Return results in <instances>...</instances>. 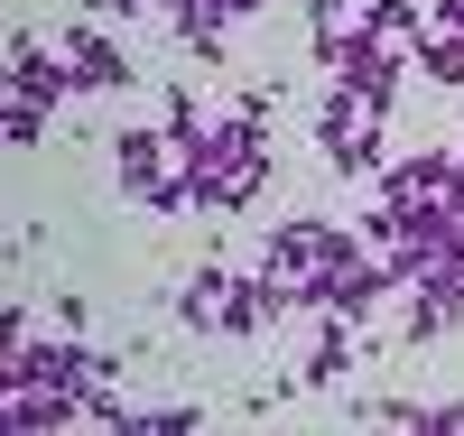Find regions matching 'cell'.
Here are the masks:
<instances>
[{"label":"cell","mask_w":464,"mask_h":436,"mask_svg":"<svg viewBox=\"0 0 464 436\" xmlns=\"http://www.w3.org/2000/svg\"><path fill=\"white\" fill-rule=\"evenodd\" d=\"M353 260H372L343 223H316V214H297V223H279L269 232V260H260V279L279 288V306H325L334 297V279Z\"/></svg>","instance_id":"obj_1"},{"label":"cell","mask_w":464,"mask_h":436,"mask_svg":"<svg viewBox=\"0 0 464 436\" xmlns=\"http://www.w3.org/2000/svg\"><path fill=\"white\" fill-rule=\"evenodd\" d=\"M316 149L334 158L343 177H381V111H372L353 84H325V102H316Z\"/></svg>","instance_id":"obj_2"},{"label":"cell","mask_w":464,"mask_h":436,"mask_svg":"<svg viewBox=\"0 0 464 436\" xmlns=\"http://www.w3.org/2000/svg\"><path fill=\"white\" fill-rule=\"evenodd\" d=\"M381 205H400V214H464V158L418 149L400 168H381Z\"/></svg>","instance_id":"obj_3"},{"label":"cell","mask_w":464,"mask_h":436,"mask_svg":"<svg viewBox=\"0 0 464 436\" xmlns=\"http://www.w3.org/2000/svg\"><path fill=\"white\" fill-rule=\"evenodd\" d=\"M65 84H74V65H65V56H47V47H28V37L10 47V102H37V111H47V102H56Z\"/></svg>","instance_id":"obj_4"},{"label":"cell","mask_w":464,"mask_h":436,"mask_svg":"<svg viewBox=\"0 0 464 436\" xmlns=\"http://www.w3.org/2000/svg\"><path fill=\"white\" fill-rule=\"evenodd\" d=\"M65 65H74V84H84V93H111V84H130V56L111 47V37H93V28L65 47Z\"/></svg>","instance_id":"obj_5"},{"label":"cell","mask_w":464,"mask_h":436,"mask_svg":"<svg viewBox=\"0 0 464 436\" xmlns=\"http://www.w3.org/2000/svg\"><path fill=\"white\" fill-rule=\"evenodd\" d=\"M269 315H279V288H269V279H232V288H223V315H214V325H223V334H260Z\"/></svg>","instance_id":"obj_6"},{"label":"cell","mask_w":464,"mask_h":436,"mask_svg":"<svg viewBox=\"0 0 464 436\" xmlns=\"http://www.w3.org/2000/svg\"><path fill=\"white\" fill-rule=\"evenodd\" d=\"M168 19H177V37H186V47H196V56H214L223 47V0H168Z\"/></svg>","instance_id":"obj_7"},{"label":"cell","mask_w":464,"mask_h":436,"mask_svg":"<svg viewBox=\"0 0 464 436\" xmlns=\"http://www.w3.org/2000/svg\"><path fill=\"white\" fill-rule=\"evenodd\" d=\"M343 372H353V334H343V315H334V325L316 334V353L297 363V381H306V390H325V381H343Z\"/></svg>","instance_id":"obj_8"},{"label":"cell","mask_w":464,"mask_h":436,"mask_svg":"<svg viewBox=\"0 0 464 436\" xmlns=\"http://www.w3.org/2000/svg\"><path fill=\"white\" fill-rule=\"evenodd\" d=\"M409 56H418V74H437L446 93H464V37H418Z\"/></svg>","instance_id":"obj_9"},{"label":"cell","mask_w":464,"mask_h":436,"mask_svg":"<svg viewBox=\"0 0 464 436\" xmlns=\"http://www.w3.org/2000/svg\"><path fill=\"white\" fill-rule=\"evenodd\" d=\"M223 269H196V279H186V297H177V315H186V325H214V315H223Z\"/></svg>","instance_id":"obj_10"},{"label":"cell","mask_w":464,"mask_h":436,"mask_svg":"<svg viewBox=\"0 0 464 436\" xmlns=\"http://www.w3.org/2000/svg\"><path fill=\"white\" fill-rule=\"evenodd\" d=\"M37 131H47V111H37V102H10V149H37Z\"/></svg>","instance_id":"obj_11"}]
</instances>
